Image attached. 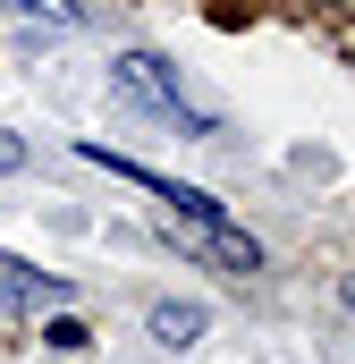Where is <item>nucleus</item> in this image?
<instances>
[{
	"label": "nucleus",
	"mask_w": 355,
	"mask_h": 364,
	"mask_svg": "<svg viewBox=\"0 0 355 364\" xmlns=\"http://www.w3.org/2000/svg\"><path fill=\"white\" fill-rule=\"evenodd\" d=\"M203 322H212V314H203V305H153V339H161V348H195V339H203Z\"/></svg>",
	"instance_id": "obj_4"
},
{
	"label": "nucleus",
	"mask_w": 355,
	"mask_h": 364,
	"mask_svg": "<svg viewBox=\"0 0 355 364\" xmlns=\"http://www.w3.org/2000/svg\"><path fill=\"white\" fill-rule=\"evenodd\" d=\"M170 237H178V246H195V255H212L220 272H263V246H254L246 229H229L220 212H212V220H178V212H170Z\"/></svg>",
	"instance_id": "obj_2"
},
{
	"label": "nucleus",
	"mask_w": 355,
	"mask_h": 364,
	"mask_svg": "<svg viewBox=\"0 0 355 364\" xmlns=\"http://www.w3.org/2000/svg\"><path fill=\"white\" fill-rule=\"evenodd\" d=\"M110 85L127 93L136 110H161V119H178V127H195V136L212 127L203 110H186V93H178V77H170V68H161V60H153V51H127V60L110 68Z\"/></svg>",
	"instance_id": "obj_1"
},
{
	"label": "nucleus",
	"mask_w": 355,
	"mask_h": 364,
	"mask_svg": "<svg viewBox=\"0 0 355 364\" xmlns=\"http://www.w3.org/2000/svg\"><path fill=\"white\" fill-rule=\"evenodd\" d=\"M60 296H68V279H43L34 263L0 255V314H34V305H60Z\"/></svg>",
	"instance_id": "obj_3"
},
{
	"label": "nucleus",
	"mask_w": 355,
	"mask_h": 364,
	"mask_svg": "<svg viewBox=\"0 0 355 364\" xmlns=\"http://www.w3.org/2000/svg\"><path fill=\"white\" fill-rule=\"evenodd\" d=\"M0 17H34V26H77V0H0Z\"/></svg>",
	"instance_id": "obj_5"
},
{
	"label": "nucleus",
	"mask_w": 355,
	"mask_h": 364,
	"mask_svg": "<svg viewBox=\"0 0 355 364\" xmlns=\"http://www.w3.org/2000/svg\"><path fill=\"white\" fill-rule=\"evenodd\" d=\"M9 170H26V144H17V136L0 127V178H9Z\"/></svg>",
	"instance_id": "obj_6"
},
{
	"label": "nucleus",
	"mask_w": 355,
	"mask_h": 364,
	"mask_svg": "<svg viewBox=\"0 0 355 364\" xmlns=\"http://www.w3.org/2000/svg\"><path fill=\"white\" fill-rule=\"evenodd\" d=\"M339 296H347V305H355V272H347V279H339Z\"/></svg>",
	"instance_id": "obj_7"
}]
</instances>
